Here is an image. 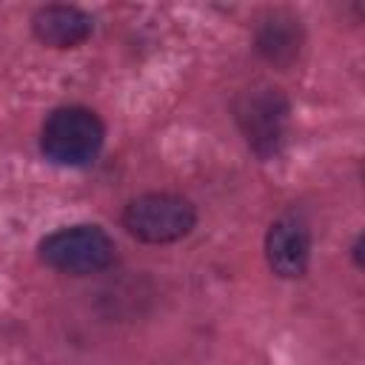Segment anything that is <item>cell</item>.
Listing matches in <instances>:
<instances>
[{
  "instance_id": "obj_1",
  "label": "cell",
  "mask_w": 365,
  "mask_h": 365,
  "mask_svg": "<svg viewBox=\"0 0 365 365\" xmlns=\"http://www.w3.org/2000/svg\"><path fill=\"white\" fill-rule=\"evenodd\" d=\"M106 140L103 120L86 106L54 108L40 128V151L54 165H88L97 160Z\"/></svg>"
},
{
  "instance_id": "obj_4",
  "label": "cell",
  "mask_w": 365,
  "mask_h": 365,
  "mask_svg": "<svg viewBox=\"0 0 365 365\" xmlns=\"http://www.w3.org/2000/svg\"><path fill=\"white\" fill-rule=\"evenodd\" d=\"M237 123L248 137V145L268 157L279 148L285 123H288V100L279 88H251L237 100Z\"/></svg>"
},
{
  "instance_id": "obj_3",
  "label": "cell",
  "mask_w": 365,
  "mask_h": 365,
  "mask_svg": "<svg viewBox=\"0 0 365 365\" xmlns=\"http://www.w3.org/2000/svg\"><path fill=\"white\" fill-rule=\"evenodd\" d=\"M123 225L131 237L151 245L177 242L197 225L194 205L180 194L151 191L134 197L123 211Z\"/></svg>"
},
{
  "instance_id": "obj_5",
  "label": "cell",
  "mask_w": 365,
  "mask_h": 365,
  "mask_svg": "<svg viewBox=\"0 0 365 365\" xmlns=\"http://www.w3.org/2000/svg\"><path fill=\"white\" fill-rule=\"evenodd\" d=\"M265 257L277 277H302L311 259V228L299 214H282L265 234Z\"/></svg>"
},
{
  "instance_id": "obj_7",
  "label": "cell",
  "mask_w": 365,
  "mask_h": 365,
  "mask_svg": "<svg viewBox=\"0 0 365 365\" xmlns=\"http://www.w3.org/2000/svg\"><path fill=\"white\" fill-rule=\"evenodd\" d=\"M257 48L271 63H291L299 51V26L288 14H271L257 31Z\"/></svg>"
},
{
  "instance_id": "obj_6",
  "label": "cell",
  "mask_w": 365,
  "mask_h": 365,
  "mask_svg": "<svg viewBox=\"0 0 365 365\" xmlns=\"http://www.w3.org/2000/svg\"><path fill=\"white\" fill-rule=\"evenodd\" d=\"M34 37L51 48H74L88 40L94 20L77 6H43L31 17Z\"/></svg>"
},
{
  "instance_id": "obj_2",
  "label": "cell",
  "mask_w": 365,
  "mask_h": 365,
  "mask_svg": "<svg viewBox=\"0 0 365 365\" xmlns=\"http://www.w3.org/2000/svg\"><path fill=\"white\" fill-rule=\"evenodd\" d=\"M114 240L106 234V228L88 222L57 228L40 242V259L48 268L71 277L100 274L114 262Z\"/></svg>"
}]
</instances>
